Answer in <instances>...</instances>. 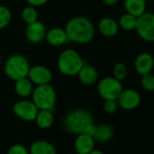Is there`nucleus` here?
Wrapping results in <instances>:
<instances>
[{
    "mask_svg": "<svg viewBox=\"0 0 154 154\" xmlns=\"http://www.w3.org/2000/svg\"><path fill=\"white\" fill-rule=\"evenodd\" d=\"M11 11L5 6H0V30L6 28L11 22Z\"/></svg>",
    "mask_w": 154,
    "mask_h": 154,
    "instance_id": "b1692460",
    "label": "nucleus"
},
{
    "mask_svg": "<svg viewBox=\"0 0 154 154\" xmlns=\"http://www.w3.org/2000/svg\"><path fill=\"white\" fill-rule=\"evenodd\" d=\"M64 129L74 134L87 133L94 137L95 127L94 118L85 109H74L70 111L63 120Z\"/></svg>",
    "mask_w": 154,
    "mask_h": 154,
    "instance_id": "f257e3e1",
    "label": "nucleus"
},
{
    "mask_svg": "<svg viewBox=\"0 0 154 154\" xmlns=\"http://www.w3.org/2000/svg\"><path fill=\"white\" fill-rule=\"evenodd\" d=\"M95 145L93 136L87 133H80L74 140V149L78 154H89Z\"/></svg>",
    "mask_w": 154,
    "mask_h": 154,
    "instance_id": "f8f14e48",
    "label": "nucleus"
},
{
    "mask_svg": "<svg viewBox=\"0 0 154 154\" xmlns=\"http://www.w3.org/2000/svg\"><path fill=\"white\" fill-rule=\"evenodd\" d=\"M140 84L144 90L148 92H153L154 91V75L149 73H146L141 75Z\"/></svg>",
    "mask_w": 154,
    "mask_h": 154,
    "instance_id": "a878e982",
    "label": "nucleus"
},
{
    "mask_svg": "<svg viewBox=\"0 0 154 154\" xmlns=\"http://www.w3.org/2000/svg\"><path fill=\"white\" fill-rule=\"evenodd\" d=\"M26 2L28 3L29 6L37 8V7H42L45 5L48 2V0H26Z\"/></svg>",
    "mask_w": 154,
    "mask_h": 154,
    "instance_id": "c85d7f7f",
    "label": "nucleus"
},
{
    "mask_svg": "<svg viewBox=\"0 0 154 154\" xmlns=\"http://www.w3.org/2000/svg\"><path fill=\"white\" fill-rule=\"evenodd\" d=\"M135 30L144 41L154 42V14L144 13L137 18Z\"/></svg>",
    "mask_w": 154,
    "mask_h": 154,
    "instance_id": "0eeeda50",
    "label": "nucleus"
},
{
    "mask_svg": "<svg viewBox=\"0 0 154 154\" xmlns=\"http://www.w3.org/2000/svg\"><path fill=\"white\" fill-rule=\"evenodd\" d=\"M113 136V130L108 124H100L95 127V132L94 135V140L100 142H105L110 140Z\"/></svg>",
    "mask_w": 154,
    "mask_h": 154,
    "instance_id": "412c9836",
    "label": "nucleus"
},
{
    "mask_svg": "<svg viewBox=\"0 0 154 154\" xmlns=\"http://www.w3.org/2000/svg\"><path fill=\"white\" fill-rule=\"evenodd\" d=\"M112 73H113V77L115 79H117L119 81H122L128 73V68L125 63H117L113 67Z\"/></svg>",
    "mask_w": 154,
    "mask_h": 154,
    "instance_id": "393cba45",
    "label": "nucleus"
},
{
    "mask_svg": "<svg viewBox=\"0 0 154 154\" xmlns=\"http://www.w3.org/2000/svg\"><path fill=\"white\" fill-rule=\"evenodd\" d=\"M141 98L140 94L133 89L122 90L119 98L117 99L118 104L126 111L136 109L140 103Z\"/></svg>",
    "mask_w": 154,
    "mask_h": 154,
    "instance_id": "9d476101",
    "label": "nucleus"
},
{
    "mask_svg": "<svg viewBox=\"0 0 154 154\" xmlns=\"http://www.w3.org/2000/svg\"><path fill=\"white\" fill-rule=\"evenodd\" d=\"M85 64L81 55L73 49L63 50L57 61V66L62 74L66 76L77 75Z\"/></svg>",
    "mask_w": 154,
    "mask_h": 154,
    "instance_id": "7ed1b4c3",
    "label": "nucleus"
},
{
    "mask_svg": "<svg viewBox=\"0 0 154 154\" xmlns=\"http://www.w3.org/2000/svg\"><path fill=\"white\" fill-rule=\"evenodd\" d=\"M29 69L30 64L27 58L19 54L11 55L7 60L4 66L6 75L13 81L27 77Z\"/></svg>",
    "mask_w": 154,
    "mask_h": 154,
    "instance_id": "20e7f679",
    "label": "nucleus"
},
{
    "mask_svg": "<svg viewBox=\"0 0 154 154\" xmlns=\"http://www.w3.org/2000/svg\"><path fill=\"white\" fill-rule=\"evenodd\" d=\"M118 102L115 100H106L103 104V110L107 113H113L118 108Z\"/></svg>",
    "mask_w": 154,
    "mask_h": 154,
    "instance_id": "cd10ccee",
    "label": "nucleus"
},
{
    "mask_svg": "<svg viewBox=\"0 0 154 154\" xmlns=\"http://www.w3.org/2000/svg\"><path fill=\"white\" fill-rule=\"evenodd\" d=\"M22 19L25 23H26L27 25L32 24L35 21H37L38 18V12L36 10V8L35 7L32 6H27L26 7L21 14Z\"/></svg>",
    "mask_w": 154,
    "mask_h": 154,
    "instance_id": "5701e85b",
    "label": "nucleus"
},
{
    "mask_svg": "<svg viewBox=\"0 0 154 154\" xmlns=\"http://www.w3.org/2000/svg\"><path fill=\"white\" fill-rule=\"evenodd\" d=\"M64 30L68 40L75 44H88L94 36V26L93 23L85 17L71 18L66 23Z\"/></svg>",
    "mask_w": 154,
    "mask_h": 154,
    "instance_id": "f03ea898",
    "label": "nucleus"
},
{
    "mask_svg": "<svg viewBox=\"0 0 154 154\" xmlns=\"http://www.w3.org/2000/svg\"><path fill=\"white\" fill-rule=\"evenodd\" d=\"M45 39L52 46H61L69 41L65 30L60 27H54L46 31Z\"/></svg>",
    "mask_w": 154,
    "mask_h": 154,
    "instance_id": "4468645a",
    "label": "nucleus"
},
{
    "mask_svg": "<svg viewBox=\"0 0 154 154\" xmlns=\"http://www.w3.org/2000/svg\"><path fill=\"white\" fill-rule=\"evenodd\" d=\"M32 101L38 110H52L56 101V94L52 85H41L32 93Z\"/></svg>",
    "mask_w": 154,
    "mask_h": 154,
    "instance_id": "39448f33",
    "label": "nucleus"
},
{
    "mask_svg": "<svg viewBox=\"0 0 154 154\" xmlns=\"http://www.w3.org/2000/svg\"><path fill=\"white\" fill-rule=\"evenodd\" d=\"M99 95L104 100H115L119 98L121 93L122 92V85L121 81L115 79L112 76H108L103 78L97 86Z\"/></svg>",
    "mask_w": 154,
    "mask_h": 154,
    "instance_id": "423d86ee",
    "label": "nucleus"
},
{
    "mask_svg": "<svg viewBox=\"0 0 154 154\" xmlns=\"http://www.w3.org/2000/svg\"><path fill=\"white\" fill-rule=\"evenodd\" d=\"M89 154H103V151H101V150H99V149H93Z\"/></svg>",
    "mask_w": 154,
    "mask_h": 154,
    "instance_id": "7c9ffc66",
    "label": "nucleus"
},
{
    "mask_svg": "<svg viewBox=\"0 0 154 154\" xmlns=\"http://www.w3.org/2000/svg\"><path fill=\"white\" fill-rule=\"evenodd\" d=\"M15 91L17 94L21 98H26L33 93V83L28 79V77L21 78L15 81Z\"/></svg>",
    "mask_w": 154,
    "mask_h": 154,
    "instance_id": "6ab92c4d",
    "label": "nucleus"
},
{
    "mask_svg": "<svg viewBox=\"0 0 154 154\" xmlns=\"http://www.w3.org/2000/svg\"><path fill=\"white\" fill-rule=\"evenodd\" d=\"M124 8L127 13L139 17L145 13L146 2L145 0H124Z\"/></svg>",
    "mask_w": 154,
    "mask_h": 154,
    "instance_id": "a211bd4d",
    "label": "nucleus"
},
{
    "mask_svg": "<svg viewBox=\"0 0 154 154\" xmlns=\"http://www.w3.org/2000/svg\"><path fill=\"white\" fill-rule=\"evenodd\" d=\"M135 70L140 75L151 72L154 66L153 56L147 52L140 54L135 59Z\"/></svg>",
    "mask_w": 154,
    "mask_h": 154,
    "instance_id": "ddd939ff",
    "label": "nucleus"
},
{
    "mask_svg": "<svg viewBox=\"0 0 154 154\" xmlns=\"http://www.w3.org/2000/svg\"><path fill=\"white\" fill-rule=\"evenodd\" d=\"M98 29L103 35L106 37H112L118 34L120 26L118 22L114 19L111 17H104L99 22Z\"/></svg>",
    "mask_w": 154,
    "mask_h": 154,
    "instance_id": "dca6fc26",
    "label": "nucleus"
},
{
    "mask_svg": "<svg viewBox=\"0 0 154 154\" xmlns=\"http://www.w3.org/2000/svg\"><path fill=\"white\" fill-rule=\"evenodd\" d=\"M118 1H119V0H103V2L106 6H109V7L114 6L115 4H117Z\"/></svg>",
    "mask_w": 154,
    "mask_h": 154,
    "instance_id": "c756f323",
    "label": "nucleus"
},
{
    "mask_svg": "<svg viewBox=\"0 0 154 154\" xmlns=\"http://www.w3.org/2000/svg\"><path fill=\"white\" fill-rule=\"evenodd\" d=\"M29 154H56V149L51 142L39 140L31 144Z\"/></svg>",
    "mask_w": 154,
    "mask_h": 154,
    "instance_id": "f3484780",
    "label": "nucleus"
},
{
    "mask_svg": "<svg viewBox=\"0 0 154 154\" xmlns=\"http://www.w3.org/2000/svg\"><path fill=\"white\" fill-rule=\"evenodd\" d=\"M27 77L33 84L41 85L50 84L53 79V73L46 66L37 64L30 67Z\"/></svg>",
    "mask_w": 154,
    "mask_h": 154,
    "instance_id": "1a4fd4ad",
    "label": "nucleus"
},
{
    "mask_svg": "<svg viewBox=\"0 0 154 154\" xmlns=\"http://www.w3.org/2000/svg\"><path fill=\"white\" fill-rule=\"evenodd\" d=\"M137 18L138 17H136L129 13H126V14L122 15L121 17V18L119 19V22H118L119 26L125 31L135 30L136 24H137Z\"/></svg>",
    "mask_w": 154,
    "mask_h": 154,
    "instance_id": "4be33fe9",
    "label": "nucleus"
},
{
    "mask_svg": "<svg viewBox=\"0 0 154 154\" xmlns=\"http://www.w3.org/2000/svg\"><path fill=\"white\" fill-rule=\"evenodd\" d=\"M38 111H39L38 108L35 106L33 101H28V100L18 101L13 106L14 113L19 119L26 122L35 121Z\"/></svg>",
    "mask_w": 154,
    "mask_h": 154,
    "instance_id": "6e6552de",
    "label": "nucleus"
},
{
    "mask_svg": "<svg viewBox=\"0 0 154 154\" xmlns=\"http://www.w3.org/2000/svg\"><path fill=\"white\" fill-rule=\"evenodd\" d=\"M79 81L85 85H92L98 79V72L91 64H84L77 74Z\"/></svg>",
    "mask_w": 154,
    "mask_h": 154,
    "instance_id": "2eb2a0df",
    "label": "nucleus"
},
{
    "mask_svg": "<svg viewBox=\"0 0 154 154\" xmlns=\"http://www.w3.org/2000/svg\"><path fill=\"white\" fill-rule=\"evenodd\" d=\"M8 154H29V150L22 144H15L10 147Z\"/></svg>",
    "mask_w": 154,
    "mask_h": 154,
    "instance_id": "bb28decb",
    "label": "nucleus"
},
{
    "mask_svg": "<svg viewBox=\"0 0 154 154\" xmlns=\"http://www.w3.org/2000/svg\"><path fill=\"white\" fill-rule=\"evenodd\" d=\"M35 121L39 128L49 129L54 123V114L51 110H39Z\"/></svg>",
    "mask_w": 154,
    "mask_h": 154,
    "instance_id": "aec40b11",
    "label": "nucleus"
},
{
    "mask_svg": "<svg viewBox=\"0 0 154 154\" xmlns=\"http://www.w3.org/2000/svg\"><path fill=\"white\" fill-rule=\"evenodd\" d=\"M45 35L46 28L42 22L37 20L27 25L26 29V37L28 42L32 44H39L45 38Z\"/></svg>",
    "mask_w": 154,
    "mask_h": 154,
    "instance_id": "9b49d317",
    "label": "nucleus"
}]
</instances>
